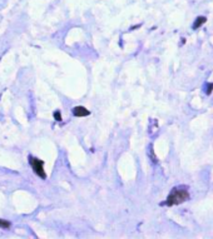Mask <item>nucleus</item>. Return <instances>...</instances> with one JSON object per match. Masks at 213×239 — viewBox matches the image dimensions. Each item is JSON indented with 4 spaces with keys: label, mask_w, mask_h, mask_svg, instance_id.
Here are the masks:
<instances>
[{
    "label": "nucleus",
    "mask_w": 213,
    "mask_h": 239,
    "mask_svg": "<svg viewBox=\"0 0 213 239\" xmlns=\"http://www.w3.org/2000/svg\"><path fill=\"white\" fill-rule=\"evenodd\" d=\"M29 163H30V167L33 168L34 173L40 177L41 179H45L46 178V174L44 172V162L38 159V158H34V157H29Z\"/></svg>",
    "instance_id": "f03ea898"
},
{
    "label": "nucleus",
    "mask_w": 213,
    "mask_h": 239,
    "mask_svg": "<svg viewBox=\"0 0 213 239\" xmlns=\"http://www.w3.org/2000/svg\"><path fill=\"white\" fill-rule=\"evenodd\" d=\"M73 114L75 117H88L90 114V112L84 107H75L73 109Z\"/></svg>",
    "instance_id": "7ed1b4c3"
},
{
    "label": "nucleus",
    "mask_w": 213,
    "mask_h": 239,
    "mask_svg": "<svg viewBox=\"0 0 213 239\" xmlns=\"http://www.w3.org/2000/svg\"><path fill=\"white\" fill-rule=\"evenodd\" d=\"M54 118H55V119H58V120H62V118H60V114H59V112H55V113H54Z\"/></svg>",
    "instance_id": "0eeeda50"
},
{
    "label": "nucleus",
    "mask_w": 213,
    "mask_h": 239,
    "mask_svg": "<svg viewBox=\"0 0 213 239\" xmlns=\"http://www.w3.org/2000/svg\"><path fill=\"white\" fill-rule=\"evenodd\" d=\"M207 21V19H206V16H198L197 19H196V21L193 23V29L196 30V29H198L201 25H203Z\"/></svg>",
    "instance_id": "20e7f679"
},
{
    "label": "nucleus",
    "mask_w": 213,
    "mask_h": 239,
    "mask_svg": "<svg viewBox=\"0 0 213 239\" xmlns=\"http://www.w3.org/2000/svg\"><path fill=\"white\" fill-rule=\"evenodd\" d=\"M189 199V193L184 187H177L174 189H172V192L169 193L167 200H166V205H177L181 203H184Z\"/></svg>",
    "instance_id": "f257e3e1"
},
{
    "label": "nucleus",
    "mask_w": 213,
    "mask_h": 239,
    "mask_svg": "<svg viewBox=\"0 0 213 239\" xmlns=\"http://www.w3.org/2000/svg\"><path fill=\"white\" fill-rule=\"evenodd\" d=\"M0 228H1V229H9V228H10V222L4 220V219H0Z\"/></svg>",
    "instance_id": "39448f33"
},
{
    "label": "nucleus",
    "mask_w": 213,
    "mask_h": 239,
    "mask_svg": "<svg viewBox=\"0 0 213 239\" xmlns=\"http://www.w3.org/2000/svg\"><path fill=\"white\" fill-rule=\"evenodd\" d=\"M212 89H213V84H208V89L206 90V92H207V94H211Z\"/></svg>",
    "instance_id": "423d86ee"
}]
</instances>
